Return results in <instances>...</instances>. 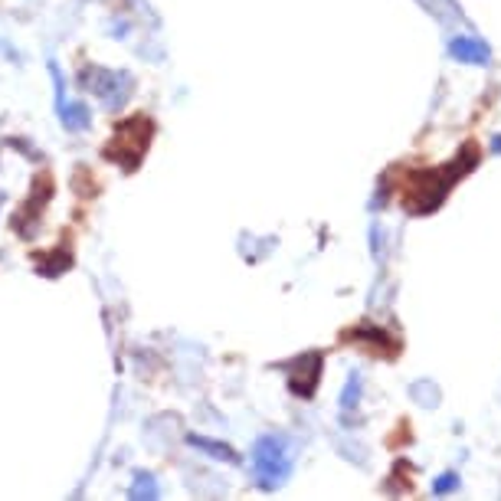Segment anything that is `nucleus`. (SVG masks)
Returning <instances> with one entry per match:
<instances>
[{"instance_id":"nucleus-1","label":"nucleus","mask_w":501,"mask_h":501,"mask_svg":"<svg viewBox=\"0 0 501 501\" xmlns=\"http://www.w3.org/2000/svg\"><path fill=\"white\" fill-rule=\"evenodd\" d=\"M479 151L472 144L462 151V158H455L453 164H445V170H413L403 187V207L410 213H429L443 203V197L449 194V187L455 184V177H462L475 168Z\"/></svg>"},{"instance_id":"nucleus-2","label":"nucleus","mask_w":501,"mask_h":501,"mask_svg":"<svg viewBox=\"0 0 501 501\" xmlns=\"http://www.w3.org/2000/svg\"><path fill=\"white\" fill-rule=\"evenodd\" d=\"M253 472L263 488H279L292 475V455L285 449L282 436H263L253 449Z\"/></svg>"},{"instance_id":"nucleus-3","label":"nucleus","mask_w":501,"mask_h":501,"mask_svg":"<svg viewBox=\"0 0 501 501\" xmlns=\"http://www.w3.org/2000/svg\"><path fill=\"white\" fill-rule=\"evenodd\" d=\"M85 82H89V89H92L99 99H102L108 108H118V105L128 99V76H122V73H112V69H85Z\"/></svg>"},{"instance_id":"nucleus-4","label":"nucleus","mask_w":501,"mask_h":501,"mask_svg":"<svg viewBox=\"0 0 501 501\" xmlns=\"http://www.w3.org/2000/svg\"><path fill=\"white\" fill-rule=\"evenodd\" d=\"M289 374H292V390L298 397H312L315 387H318V374H322V354L312 350V354H305L298 358L295 364H289Z\"/></svg>"},{"instance_id":"nucleus-5","label":"nucleus","mask_w":501,"mask_h":501,"mask_svg":"<svg viewBox=\"0 0 501 501\" xmlns=\"http://www.w3.org/2000/svg\"><path fill=\"white\" fill-rule=\"evenodd\" d=\"M449 53H453L459 63H469V66H485V63L492 59L488 47L475 37H455L453 43H449Z\"/></svg>"},{"instance_id":"nucleus-6","label":"nucleus","mask_w":501,"mask_h":501,"mask_svg":"<svg viewBox=\"0 0 501 501\" xmlns=\"http://www.w3.org/2000/svg\"><path fill=\"white\" fill-rule=\"evenodd\" d=\"M59 118H63V125L66 128H73V132H82V128H89V108L85 105H79V102H59Z\"/></svg>"},{"instance_id":"nucleus-7","label":"nucleus","mask_w":501,"mask_h":501,"mask_svg":"<svg viewBox=\"0 0 501 501\" xmlns=\"http://www.w3.org/2000/svg\"><path fill=\"white\" fill-rule=\"evenodd\" d=\"M190 443L200 445V449H207L213 459H227V462H237V453H233L229 445H223V443H210V439H203V436H190Z\"/></svg>"},{"instance_id":"nucleus-8","label":"nucleus","mask_w":501,"mask_h":501,"mask_svg":"<svg viewBox=\"0 0 501 501\" xmlns=\"http://www.w3.org/2000/svg\"><path fill=\"white\" fill-rule=\"evenodd\" d=\"M158 485H154V475H138L132 485V498H158Z\"/></svg>"},{"instance_id":"nucleus-9","label":"nucleus","mask_w":501,"mask_h":501,"mask_svg":"<svg viewBox=\"0 0 501 501\" xmlns=\"http://www.w3.org/2000/svg\"><path fill=\"white\" fill-rule=\"evenodd\" d=\"M358 397H360V377L354 374V377L348 380V387H344V393H341V407L350 410L354 403H358Z\"/></svg>"},{"instance_id":"nucleus-10","label":"nucleus","mask_w":501,"mask_h":501,"mask_svg":"<svg viewBox=\"0 0 501 501\" xmlns=\"http://www.w3.org/2000/svg\"><path fill=\"white\" fill-rule=\"evenodd\" d=\"M459 488V475L455 472H445V475H439L433 482V495H449V492H455Z\"/></svg>"},{"instance_id":"nucleus-11","label":"nucleus","mask_w":501,"mask_h":501,"mask_svg":"<svg viewBox=\"0 0 501 501\" xmlns=\"http://www.w3.org/2000/svg\"><path fill=\"white\" fill-rule=\"evenodd\" d=\"M492 151H495V154H501V134L492 142Z\"/></svg>"}]
</instances>
